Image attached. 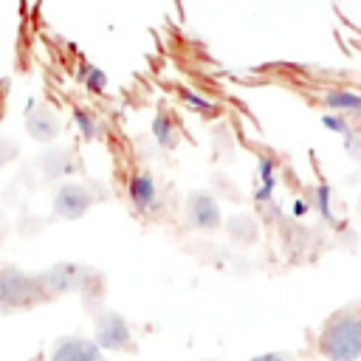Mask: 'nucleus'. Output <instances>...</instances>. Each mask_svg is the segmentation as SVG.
Segmentation results:
<instances>
[{"mask_svg":"<svg viewBox=\"0 0 361 361\" xmlns=\"http://www.w3.org/2000/svg\"><path fill=\"white\" fill-rule=\"evenodd\" d=\"M316 353L324 361H361V302H350L322 322Z\"/></svg>","mask_w":361,"mask_h":361,"instance_id":"1","label":"nucleus"},{"mask_svg":"<svg viewBox=\"0 0 361 361\" xmlns=\"http://www.w3.org/2000/svg\"><path fill=\"white\" fill-rule=\"evenodd\" d=\"M45 290L39 285L37 271H25L17 265H0V313L28 310L45 302Z\"/></svg>","mask_w":361,"mask_h":361,"instance_id":"2","label":"nucleus"},{"mask_svg":"<svg viewBox=\"0 0 361 361\" xmlns=\"http://www.w3.org/2000/svg\"><path fill=\"white\" fill-rule=\"evenodd\" d=\"M37 276H39V285H42L45 296L54 299V296L82 293L90 285V279L96 276V271L82 265V262H54L51 268L37 271Z\"/></svg>","mask_w":361,"mask_h":361,"instance_id":"3","label":"nucleus"},{"mask_svg":"<svg viewBox=\"0 0 361 361\" xmlns=\"http://www.w3.org/2000/svg\"><path fill=\"white\" fill-rule=\"evenodd\" d=\"M93 341H96L104 353H127V350H133V344H135L133 327H130L127 316L118 313V310H104V313L96 316Z\"/></svg>","mask_w":361,"mask_h":361,"instance_id":"4","label":"nucleus"},{"mask_svg":"<svg viewBox=\"0 0 361 361\" xmlns=\"http://www.w3.org/2000/svg\"><path fill=\"white\" fill-rule=\"evenodd\" d=\"M93 203H96V195H93L90 186H85L79 180H62L54 192L51 209L59 220H79V217L87 214V209Z\"/></svg>","mask_w":361,"mask_h":361,"instance_id":"5","label":"nucleus"},{"mask_svg":"<svg viewBox=\"0 0 361 361\" xmlns=\"http://www.w3.org/2000/svg\"><path fill=\"white\" fill-rule=\"evenodd\" d=\"M186 220L195 231H220L223 228V209L220 200L209 189H192L186 195Z\"/></svg>","mask_w":361,"mask_h":361,"instance_id":"6","label":"nucleus"},{"mask_svg":"<svg viewBox=\"0 0 361 361\" xmlns=\"http://www.w3.org/2000/svg\"><path fill=\"white\" fill-rule=\"evenodd\" d=\"M48 361H107V353L87 336H62L51 344Z\"/></svg>","mask_w":361,"mask_h":361,"instance_id":"7","label":"nucleus"},{"mask_svg":"<svg viewBox=\"0 0 361 361\" xmlns=\"http://www.w3.org/2000/svg\"><path fill=\"white\" fill-rule=\"evenodd\" d=\"M25 133L37 144H54L62 133V121L48 104H31L25 113Z\"/></svg>","mask_w":361,"mask_h":361,"instance_id":"8","label":"nucleus"},{"mask_svg":"<svg viewBox=\"0 0 361 361\" xmlns=\"http://www.w3.org/2000/svg\"><path fill=\"white\" fill-rule=\"evenodd\" d=\"M37 169L45 180H65L79 172V161L68 147H48L37 155Z\"/></svg>","mask_w":361,"mask_h":361,"instance_id":"9","label":"nucleus"},{"mask_svg":"<svg viewBox=\"0 0 361 361\" xmlns=\"http://www.w3.org/2000/svg\"><path fill=\"white\" fill-rule=\"evenodd\" d=\"M127 195H130V203L135 206V212H158L161 209V195H158V183L149 172H133L130 180H127Z\"/></svg>","mask_w":361,"mask_h":361,"instance_id":"10","label":"nucleus"},{"mask_svg":"<svg viewBox=\"0 0 361 361\" xmlns=\"http://www.w3.org/2000/svg\"><path fill=\"white\" fill-rule=\"evenodd\" d=\"M322 104L333 113H344L347 118H358L361 116V90L353 87H330L322 96Z\"/></svg>","mask_w":361,"mask_h":361,"instance_id":"11","label":"nucleus"},{"mask_svg":"<svg viewBox=\"0 0 361 361\" xmlns=\"http://www.w3.org/2000/svg\"><path fill=\"white\" fill-rule=\"evenodd\" d=\"M257 189H254V203H274V189H276V161L271 155L257 158Z\"/></svg>","mask_w":361,"mask_h":361,"instance_id":"12","label":"nucleus"},{"mask_svg":"<svg viewBox=\"0 0 361 361\" xmlns=\"http://www.w3.org/2000/svg\"><path fill=\"white\" fill-rule=\"evenodd\" d=\"M226 234H228L231 243H237V245H251V243H257V237H259V226H257V220H254L251 214L240 212V214H231V217L226 220Z\"/></svg>","mask_w":361,"mask_h":361,"instance_id":"13","label":"nucleus"},{"mask_svg":"<svg viewBox=\"0 0 361 361\" xmlns=\"http://www.w3.org/2000/svg\"><path fill=\"white\" fill-rule=\"evenodd\" d=\"M152 138H155V144H158L161 149H166V152H172V149L178 147L180 135H178V127H175V121H172V116H169L166 110H158V113L152 116Z\"/></svg>","mask_w":361,"mask_h":361,"instance_id":"14","label":"nucleus"},{"mask_svg":"<svg viewBox=\"0 0 361 361\" xmlns=\"http://www.w3.org/2000/svg\"><path fill=\"white\" fill-rule=\"evenodd\" d=\"M73 124H76L82 138H87V141L102 138V124H99L96 113H90L87 107H73Z\"/></svg>","mask_w":361,"mask_h":361,"instance_id":"15","label":"nucleus"},{"mask_svg":"<svg viewBox=\"0 0 361 361\" xmlns=\"http://www.w3.org/2000/svg\"><path fill=\"white\" fill-rule=\"evenodd\" d=\"M180 99H183V104H186L189 110H195V113L203 116V118H214V116L220 113V107H217L214 102H209L206 96H200V93L192 90V87H180Z\"/></svg>","mask_w":361,"mask_h":361,"instance_id":"16","label":"nucleus"},{"mask_svg":"<svg viewBox=\"0 0 361 361\" xmlns=\"http://www.w3.org/2000/svg\"><path fill=\"white\" fill-rule=\"evenodd\" d=\"M313 206H316V212H319L330 226L336 223V214H333V192H330L327 183H319V186H316V192H313Z\"/></svg>","mask_w":361,"mask_h":361,"instance_id":"17","label":"nucleus"},{"mask_svg":"<svg viewBox=\"0 0 361 361\" xmlns=\"http://www.w3.org/2000/svg\"><path fill=\"white\" fill-rule=\"evenodd\" d=\"M85 87L96 96H102L107 90V73L99 65H85Z\"/></svg>","mask_w":361,"mask_h":361,"instance_id":"18","label":"nucleus"},{"mask_svg":"<svg viewBox=\"0 0 361 361\" xmlns=\"http://www.w3.org/2000/svg\"><path fill=\"white\" fill-rule=\"evenodd\" d=\"M322 127L330 130V133H336V135H347V133L353 130V127H350V118H347L344 113H333V110L322 116Z\"/></svg>","mask_w":361,"mask_h":361,"instance_id":"19","label":"nucleus"},{"mask_svg":"<svg viewBox=\"0 0 361 361\" xmlns=\"http://www.w3.org/2000/svg\"><path fill=\"white\" fill-rule=\"evenodd\" d=\"M17 152H20L17 141H14V138H6V135H0V169H3V166H8V164L17 158Z\"/></svg>","mask_w":361,"mask_h":361,"instance_id":"20","label":"nucleus"},{"mask_svg":"<svg viewBox=\"0 0 361 361\" xmlns=\"http://www.w3.org/2000/svg\"><path fill=\"white\" fill-rule=\"evenodd\" d=\"M341 138H344V149H347V155H350L353 161L361 164V133H358V130H350V133L341 135Z\"/></svg>","mask_w":361,"mask_h":361,"instance_id":"21","label":"nucleus"},{"mask_svg":"<svg viewBox=\"0 0 361 361\" xmlns=\"http://www.w3.org/2000/svg\"><path fill=\"white\" fill-rule=\"evenodd\" d=\"M248 361H293L288 353H279V350H271V353H259V355H254V358H248Z\"/></svg>","mask_w":361,"mask_h":361,"instance_id":"22","label":"nucleus"},{"mask_svg":"<svg viewBox=\"0 0 361 361\" xmlns=\"http://www.w3.org/2000/svg\"><path fill=\"white\" fill-rule=\"evenodd\" d=\"M307 212H310V200H302V197L293 200V214H296V217H305Z\"/></svg>","mask_w":361,"mask_h":361,"instance_id":"23","label":"nucleus"},{"mask_svg":"<svg viewBox=\"0 0 361 361\" xmlns=\"http://www.w3.org/2000/svg\"><path fill=\"white\" fill-rule=\"evenodd\" d=\"M358 212H361V195H358Z\"/></svg>","mask_w":361,"mask_h":361,"instance_id":"24","label":"nucleus"}]
</instances>
